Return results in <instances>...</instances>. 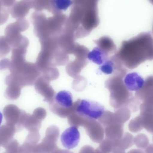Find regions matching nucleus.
<instances>
[{
  "mask_svg": "<svg viewBox=\"0 0 153 153\" xmlns=\"http://www.w3.org/2000/svg\"><path fill=\"white\" fill-rule=\"evenodd\" d=\"M56 153H74L73 152L71 151H68V150H59L57 151Z\"/></svg>",
  "mask_w": 153,
  "mask_h": 153,
  "instance_id": "nucleus-24",
  "label": "nucleus"
},
{
  "mask_svg": "<svg viewBox=\"0 0 153 153\" xmlns=\"http://www.w3.org/2000/svg\"><path fill=\"white\" fill-rule=\"evenodd\" d=\"M53 6L57 10L66 11L72 4V0H51Z\"/></svg>",
  "mask_w": 153,
  "mask_h": 153,
  "instance_id": "nucleus-18",
  "label": "nucleus"
},
{
  "mask_svg": "<svg viewBox=\"0 0 153 153\" xmlns=\"http://www.w3.org/2000/svg\"><path fill=\"white\" fill-rule=\"evenodd\" d=\"M134 144L140 149H146L149 145V138L144 134H139L134 138Z\"/></svg>",
  "mask_w": 153,
  "mask_h": 153,
  "instance_id": "nucleus-17",
  "label": "nucleus"
},
{
  "mask_svg": "<svg viewBox=\"0 0 153 153\" xmlns=\"http://www.w3.org/2000/svg\"><path fill=\"white\" fill-rule=\"evenodd\" d=\"M111 153H126L125 150L119 147L115 146L112 150Z\"/></svg>",
  "mask_w": 153,
  "mask_h": 153,
  "instance_id": "nucleus-21",
  "label": "nucleus"
},
{
  "mask_svg": "<svg viewBox=\"0 0 153 153\" xmlns=\"http://www.w3.org/2000/svg\"><path fill=\"white\" fill-rule=\"evenodd\" d=\"M122 78L112 76L106 81V87L110 93V104L115 109L128 107L134 101L132 93L125 86Z\"/></svg>",
  "mask_w": 153,
  "mask_h": 153,
  "instance_id": "nucleus-2",
  "label": "nucleus"
},
{
  "mask_svg": "<svg viewBox=\"0 0 153 153\" xmlns=\"http://www.w3.org/2000/svg\"><path fill=\"white\" fill-rule=\"evenodd\" d=\"M128 153H145L144 151L139 149H133L128 152Z\"/></svg>",
  "mask_w": 153,
  "mask_h": 153,
  "instance_id": "nucleus-23",
  "label": "nucleus"
},
{
  "mask_svg": "<svg viewBox=\"0 0 153 153\" xmlns=\"http://www.w3.org/2000/svg\"><path fill=\"white\" fill-rule=\"evenodd\" d=\"M108 54L97 46L88 53L87 58L94 63L98 65H101L108 58Z\"/></svg>",
  "mask_w": 153,
  "mask_h": 153,
  "instance_id": "nucleus-11",
  "label": "nucleus"
},
{
  "mask_svg": "<svg viewBox=\"0 0 153 153\" xmlns=\"http://www.w3.org/2000/svg\"><path fill=\"white\" fill-rule=\"evenodd\" d=\"M80 140V134L78 128L71 126L66 129L61 136V141L63 146L68 149L75 148Z\"/></svg>",
  "mask_w": 153,
  "mask_h": 153,
  "instance_id": "nucleus-6",
  "label": "nucleus"
},
{
  "mask_svg": "<svg viewBox=\"0 0 153 153\" xmlns=\"http://www.w3.org/2000/svg\"><path fill=\"white\" fill-rule=\"evenodd\" d=\"M114 141L106 138L100 143L99 147L95 150L96 153H111L115 147Z\"/></svg>",
  "mask_w": 153,
  "mask_h": 153,
  "instance_id": "nucleus-15",
  "label": "nucleus"
},
{
  "mask_svg": "<svg viewBox=\"0 0 153 153\" xmlns=\"http://www.w3.org/2000/svg\"><path fill=\"white\" fill-rule=\"evenodd\" d=\"M128 128L130 131L134 133H138L143 128L142 120L139 116L130 121Z\"/></svg>",
  "mask_w": 153,
  "mask_h": 153,
  "instance_id": "nucleus-19",
  "label": "nucleus"
},
{
  "mask_svg": "<svg viewBox=\"0 0 153 153\" xmlns=\"http://www.w3.org/2000/svg\"><path fill=\"white\" fill-rule=\"evenodd\" d=\"M153 144L149 145V146L146 149L145 153H153Z\"/></svg>",
  "mask_w": 153,
  "mask_h": 153,
  "instance_id": "nucleus-22",
  "label": "nucleus"
},
{
  "mask_svg": "<svg viewBox=\"0 0 153 153\" xmlns=\"http://www.w3.org/2000/svg\"><path fill=\"white\" fill-rule=\"evenodd\" d=\"M79 153H96L95 150L92 146H83L80 150Z\"/></svg>",
  "mask_w": 153,
  "mask_h": 153,
  "instance_id": "nucleus-20",
  "label": "nucleus"
},
{
  "mask_svg": "<svg viewBox=\"0 0 153 153\" xmlns=\"http://www.w3.org/2000/svg\"><path fill=\"white\" fill-rule=\"evenodd\" d=\"M114 114L115 120L119 124H123L129 120L130 111L126 108H120Z\"/></svg>",
  "mask_w": 153,
  "mask_h": 153,
  "instance_id": "nucleus-16",
  "label": "nucleus"
},
{
  "mask_svg": "<svg viewBox=\"0 0 153 153\" xmlns=\"http://www.w3.org/2000/svg\"><path fill=\"white\" fill-rule=\"evenodd\" d=\"M104 111V106L97 102L79 99L74 103L73 112L86 120H98Z\"/></svg>",
  "mask_w": 153,
  "mask_h": 153,
  "instance_id": "nucleus-3",
  "label": "nucleus"
},
{
  "mask_svg": "<svg viewBox=\"0 0 153 153\" xmlns=\"http://www.w3.org/2000/svg\"><path fill=\"white\" fill-rule=\"evenodd\" d=\"M104 133L106 138L115 142L120 139L124 134L123 125L115 121L105 127Z\"/></svg>",
  "mask_w": 153,
  "mask_h": 153,
  "instance_id": "nucleus-9",
  "label": "nucleus"
},
{
  "mask_svg": "<svg viewBox=\"0 0 153 153\" xmlns=\"http://www.w3.org/2000/svg\"><path fill=\"white\" fill-rule=\"evenodd\" d=\"M87 64L86 60L75 58L73 62L70 63L66 67V71L72 77L77 76L83 68Z\"/></svg>",
  "mask_w": 153,
  "mask_h": 153,
  "instance_id": "nucleus-12",
  "label": "nucleus"
},
{
  "mask_svg": "<svg viewBox=\"0 0 153 153\" xmlns=\"http://www.w3.org/2000/svg\"><path fill=\"white\" fill-rule=\"evenodd\" d=\"M84 127L86 129L89 137L94 143H99L103 140L104 130L99 122L94 120H90L86 122Z\"/></svg>",
  "mask_w": 153,
  "mask_h": 153,
  "instance_id": "nucleus-7",
  "label": "nucleus"
},
{
  "mask_svg": "<svg viewBox=\"0 0 153 153\" xmlns=\"http://www.w3.org/2000/svg\"><path fill=\"white\" fill-rule=\"evenodd\" d=\"M115 56L125 67L137 68L146 61L152 60V38L150 35L143 34L124 41Z\"/></svg>",
  "mask_w": 153,
  "mask_h": 153,
  "instance_id": "nucleus-1",
  "label": "nucleus"
},
{
  "mask_svg": "<svg viewBox=\"0 0 153 153\" xmlns=\"http://www.w3.org/2000/svg\"><path fill=\"white\" fill-rule=\"evenodd\" d=\"M2 119L3 115L0 111V126H1V124L2 121Z\"/></svg>",
  "mask_w": 153,
  "mask_h": 153,
  "instance_id": "nucleus-25",
  "label": "nucleus"
},
{
  "mask_svg": "<svg viewBox=\"0 0 153 153\" xmlns=\"http://www.w3.org/2000/svg\"><path fill=\"white\" fill-rule=\"evenodd\" d=\"M98 47L105 51L108 54L114 53L116 51V47L113 40L107 37H103L95 41Z\"/></svg>",
  "mask_w": 153,
  "mask_h": 153,
  "instance_id": "nucleus-13",
  "label": "nucleus"
},
{
  "mask_svg": "<svg viewBox=\"0 0 153 153\" xmlns=\"http://www.w3.org/2000/svg\"><path fill=\"white\" fill-rule=\"evenodd\" d=\"M114 142L115 146L126 150L134 144V137L130 133L126 132L123 134L120 139Z\"/></svg>",
  "mask_w": 153,
  "mask_h": 153,
  "instance_id": "nucleus-14",
  "label": "nucleus"
},
{
  "mask_svg": "<svg viewBox=\"0 0 153 153\" xmlns=\"http://www.w3.org/2000/svg\"><path fill=\"white\" fill-rule=\"evenodd\" d=\"M51 105L52 111L59 117L62 118L69 117L74 109L72 94L67 91L58 92L55 95Z\"/></svg>",
  "mask_w": 153,
  "mask_h": 153,
  "instance_id": "nucleus-4",
  "label": "nucleus"
},
{
  "mask_svg": "<svg viewBox=\"0 0 153 153\" xmlns=\"http://www.w3.org/2000/svg\"><path fill=\"white\" fill-rule=\"evenodd\" d=\"M123 82L129 91L137 92L143 88L145 81L139 74L132 72L125 76Z\"/></svg>",
  "mask_w": 153,
  "mask_h": 153,
  "instance_id": "nucleus-8",
  "label": "nucleus"
},
{
  "mask_svg": "<svg viewBox=\"0 0 153 153\" xmlns=\"http://www.w3.org/2000/svg\"><path fill=\"white\" fill-rule=\"evenodd\" d=\"M100 72L112 76L124 77L126 74L125 67L115 56L108 58L99 69Z\"/></svg>",
  "mask_w": 153,
  "mask_h": 153,
  "instance_id": "nucleus-5",
  "label": "nucleus"
},
{
  "mask_svg": "<svg viewBox=\"0 0 153 153\" xmlns=\"http://www.w3.org/2000/svg\"><path fill=\"white\" fill-rule=\"evenodd\" d=\"M143 107H141V113L140 117L143 128L148 132L152 134L153 132V120L152 107L147 106V104H144Z\"/></svg>",
  "mask_w": 153,
  "mask_h": 153,
  "instance_id": "nucleus-10",
  "label": "nucleus"
}]
</instances>
